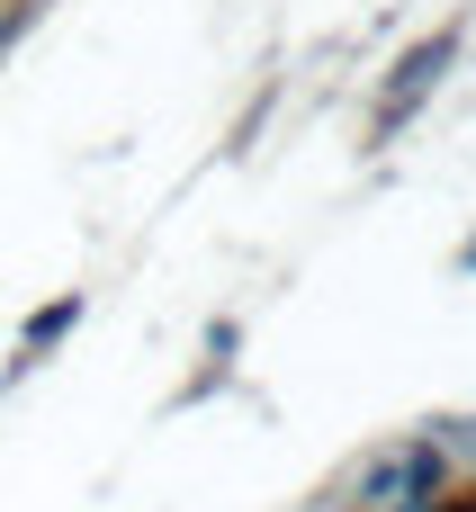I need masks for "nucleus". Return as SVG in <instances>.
I'll list each match as a JSON object with an SVG mask.
<instances>
[{
    "mask_svg": "<svg viewBox=\"0 0 476 512\" xmlns=\"http://www.w3.org/2000/svg\"><path fill=\"white\" fill-rule=\"evenodd\" d=\"M450 54H459V27H432V36H423V45H414V54L396 63V90L414 99V90H423V81H432V72H441Z\"/></svg>",
    "mask_w": 476,
    "mask_h": 512,
    "instance_id": "nucleus-1",
    "label": "nucleus"
},
{
    "mask_svg": "<svg viewBox=\"0 0 476 512\" xmlns=\"http://www.w3.org/2000/svg\"><path fill=\"white\" fill-rule=\"evenodd\" d=\"M72 315H81V297H63V306H45V315L27 324V351H45V342H63V333H72Z\"/></svg>",
    "mask_w": 476,
    "mask_h": 512,
    "instance_id": "nucleus-2",
    "label": "nucleus"
}]
</instances>
